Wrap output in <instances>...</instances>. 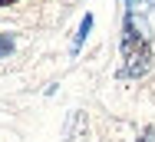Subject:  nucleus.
<instances>
[{
	"instance_id": "f257e3e1",
	"label": "nucleus",
	"mask_w": 155,
	"mask_h": 142,
	"mask_svg": "<svg viewBox=\"0 0 155 142\" xmlns=\"http://www.w3.org/2000/svg\"><path fill=\"white\" fill-rule=\"evenodd\" d=\"M119 53H122V66L116 69L119 79H139V76H145L152 69V33H149V23L132 10L122 20Z\"/></svg>"
},
{
	"instance_id": "f03ea898",
	"label": "nucleus",
	"mask_w": 155,
	"mask_h": 142,
	"mask_svg": "<svg viewBox=\"0 0 155 142\" xmlns=\"http://www.w3.org/2000/svg\"><path fill=\"white\" fill-rule=\"evenodd\" d=\"M89 30H93V13H86V17L79 20V27H76V36H73V53H79V50H83V43H86Z\"/></svg>"
},
{
	"instance_id": "7ed1b4c3",
	"label": "nucleus",
	"mask_w": 155,
	"mask_h": 142,
	"mask_svg": "<svg viewBox=\"0 0 155 142\" xmlns=\"http://www.w3.org/2000/svg\"><path fill=\"white\" fill-rule=\"evenodd\" d=\"M13 46H17V43H13V36H10V33H0V59L10 56V53H13Z\"/></svg>"
},
{
	"instance_id": "20e7f679",
	"label": "nucleus",
	"mask_w": 155,
	"mask_h": 142,
	"mask_svg": "<svg viewBox=\"0 0 155 142\" xmlns=\"http://www.w3.org/2000/svg\"><path fill=\"white\" fill-rule=\"evenodd\" d=\"M125 7H129L132 13H139V10H152L155 0H125Z\"/></svg>"
},
{
	"instance_id": "39448f33",
	"label": "nucleus",
	"mask_w": 155,
	"mask_h": 142,
	"mask_svg": "<svg viewBox=\"0 0 155 142\" xmlns=\"http://www.w3.org/2000/svg\"><path fill=\"white\" fill-rule=\"evenodd\" d=\"M135 142H155V129H152V126H145V129L139 132V139H135Z\"/></svg>"
},
{
	"instance_id": "423d86ee",
	"label": "nucleus",
	"mask_w": 155,
	"mask_h": 142,
	"mask_svg": "<svg viewBox=\"0 0 155 142\" xmlns=\"http://www.w3.org/2000/svg\"><path fill=\"white\" fill-rule=\"evenodd\" d=\"M10 3H17V0H0V7H10Z\"/></svg>"
}]
</instances>
